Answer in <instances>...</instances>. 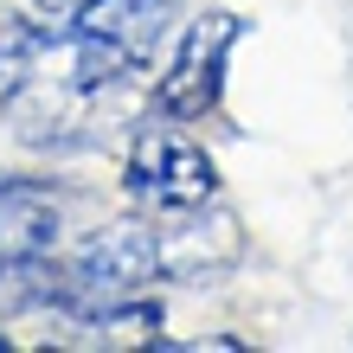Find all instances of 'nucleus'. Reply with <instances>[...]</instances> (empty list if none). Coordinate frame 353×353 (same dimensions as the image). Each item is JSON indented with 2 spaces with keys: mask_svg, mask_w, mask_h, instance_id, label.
Returning a JSON list of instances; mask_svg holds the SVG:
<instances>
[{
  "mask_svg": "<svg viewBox=\"0 0 353 353\" xmlns=\"http://www.w3.org/2000/svg\"><path fill=\"white\" fill-rule=\"evenodd\" d=\"M65 270V308L58 315H77V321H103L116 302L141 296L168 276V238L141 219H122V225H103L84 244L71 251Z\"/></svg>",
  "mask_w": 353,
  "mask_h": 353,
  "instance_id": "1",
  "label": "nucleus"
},
{
  "mask_svg": "<svg viewBox=\"0 0 353 353\" xmlns=\"http://www.w3.org/2000/svg\"><path fill=\"white\" fill-rule=\"evenodd\" d=\"M122 180H129V193H135L141 205H154V212H168V219L199 212V205L219 193L212 154H205L199 141H186L180 129H154V122L135 135Z\"/></svg>",
  "mask_w": 353,
  "mask_h": 353,
  "instance_id": "2",
  "label": "nucleus"
},
{
  "mask_svg": "<svg viewBox=\"0 0 353 353\" xmlns=\"http://www.w3.org/2000/svg\"><path fill=\"white\" fill-rule=\"evenodd\" d=\"M174 7L180 0H77L65 13V32H103V39H129V46L154 52Z\"/></svg>",
  "mask_w": 353,
  "mask_h": 353,
  "instance_id": "5",
  "label": "nucleus"
},
{
  "mask_svg": "<svg viewBox=\"0 0 353 353\" xmlns=\"http://www.w3.org/2000/svg\"><path fill=\"white\" fill-rule=\"evenodd\" d=\"M0 353H7V334H0Z\"/></svg>",
  "mask_w": 353,
  "mask_h": 353,
  "instance_id": "7",
  "label": "nucleus"
},
{
  "mask_svg": "<svg viewBox=\"0 0 353 353\" xmlns=\"http://www.w3.org/2000/svg\"><path fill=\"white\" fill-rule=\"evenodd\" d=\"M65 238V199L46 180H13L0 174V263L52 257Z\"/></svg>",
  "mask_w": 353,
  "mask_h": 353,
  "instance_id": "4",
  "label": "nucleus"
},
{
  "mask_svg": "<svg viewBox=\"0 0 353 353\" xmlns=\"http://www.w3.org/2000/svg\"><path fill=\"white\" fill-rule=\"evenodd\" d=\"M238 32H244L238 13H205L199 26H186L168 77L154 84V116H161V122H199V116L219 110V97H225V65H232Z\"/></svg>",
  "mask_w": 353,
  "mask_h": 353,
  "instance_id": "3",
  "label": "nucleus"
},
{
  "mask_svg": "<svg viewBox=\"0 0 353 353\" xmlns=\"http://www.w3.org/2000/svg\"><path fill=\"white\" fill-rule=\"evenodd\" d=\"M26 7H32V13H46V19H65L77 0H26Z\"/></svg>",
  "mask_w": 353,
  "mask_h": 353,
  "instance_id": "6",
  "label": "nucleus"
}]
</instances>
